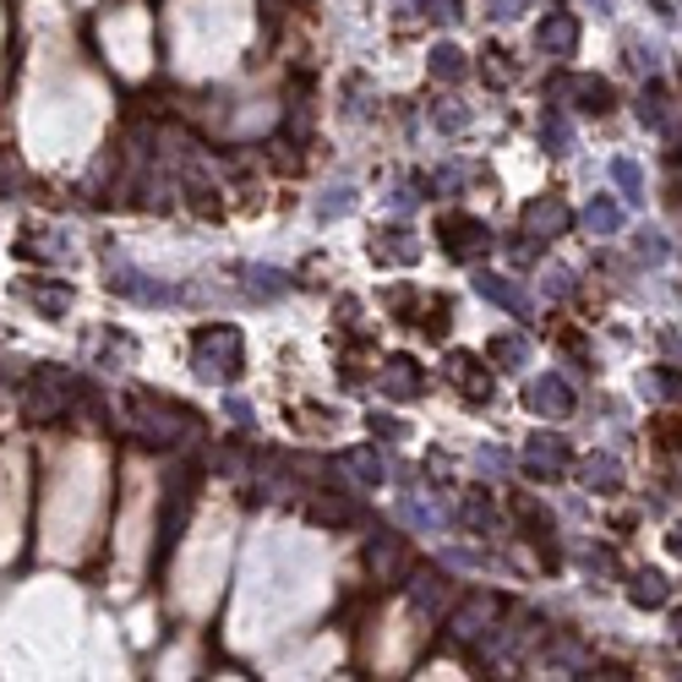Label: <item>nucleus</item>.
<instances>
[{
  "label": "nucleus",
  "instance_id": "obj_34",
  "mask_svg": "<svg viewBox=\"0 0 682 682\" xmlns=\"http://www.w3.org/2000/svg\"><path fill=\"white\" fill-rule=\"evenodd\" d=\"M420 11H426V22H459L464 16V0H420Z\"/></svg>",
  "mask_w": 682,
  "mask_h": 682
},
{
  "label": "nucleus",
  "instance_id": "obj_33",
  "mask_svg": "<svg viewBox=\"0 0 682 682\" xmlns=\"http://www.w3.org/2000/svg\"><path fill=\"white\" fill-rule=\"evenodd\" d=\"M645 394H656V399H682V377L667 372V366H656V372H645Z\"/></svg>",
  "mask_w": 682,
  "mask_h": 682
},
{
  "label": "nucleus",
  "instance_id": "obj_44",
  "mask_svg": "<svg viewBox=\"0 0 682 682\" xmlns=\"http://www.w3.org/2000/svg\"><path fill=\"white\" fill-rule=\"evenodd\" d=\"M667 546H672V557H682V525L672 530V541H667Z\"/></svg>",
  "mask_w": 682,
  "mask_h": 682
},
{
  "label": "nucleus",
  "instance_id": "obj_19",
  "mask_svg": "<svg viewBox=\"0 0 682 682\" xmlns=\"http://www.w3.org/2000/svg\"><path fill=\"white\" fill-rule=\"evenodd\" d=\"M22 295H28V306H38L44 317H66V311H72V284H61V278H28Z\"/></svg>",
  "mask_w": 682,
  "mask_h": 682
},
{
  "label": "nucleus",
  "instance_id": "obj_8",
  "mask_svg": "<svg viewBox=\"0 0 682 682\" xmlns=\"http://www.w3.org/2000/svg\"><path fill=\"white\" fill-rule=\"evenodd\" d=\"M525 409H530V415H541V420H568V415L579 409V394H573V383H568V377L546 372V377H536V383L525 388Z\"/></svg>",
  "mask_w": 682,
  "mask_h": 682
},
{
  "label": "nucleus",
  "instance_id": "obj_31",
  "mask_svg": "<svg viewBox=\"0 0 682 682\" xmlns=\"http://www.w3.org/2000/svg\"><path fill=\"white\" fill-rule=\"evenodd\" d=\"M16 252H22V257H38V263H61V257H66V241H55L50 230H33V235L16 241Z\"/></svg>",
  "mask_w": 682,
  "mask_h": 682
},
{
  "label": "nucleus",
  "instance_id": "obj_4",
  "mask_svg": "<svg viewBox=\"0 0 682 682\" xmlns=\"http://www.w3.org/2000/svg\"><path fill=\"white\" fill-rule=\"evenodd\" d=\"M546 99L573 105L579 116H606V110L617 105V94H612V82H606V77H568V72L546 82Z\"/></svg>",
  "mask_w": 682,
  "mask_h": 682
},
{
  "label": "nucleus",
  "instance_id": "obj_42",
  "mask_svg": "<svg viewBox=\"0 0 682 682\" xmlns=\"http://www.w3.org/2000/svg\"><path fill=\"white\" fill-rule=\"evenodd\" d=\"M230 420H235V426H252V420H257V415H252V405H246V399H230Z\"/></svg>",
  "mask_w": 682,
  "mask_h": 682
},
{
  "label": "nucleus",
  "instance_id": "obj_26",
  "mask_svg": "<svg viewBox=\"0 0 682 682\" xmlns=\"http://www.w3.org/2000/svg\"><path fill=\"white\" fill-rule=\"evenodd\" d=\"M584 486H590V492H617V486H623V464H617L612 453H595V459L584 464Z\"/></svg>",
  "mask_w": 682,
  "mask_h": 682
},
{
  "label": "nucleus",
  "instance_id": "obj_12",
  "mask_svg": "<svg viewBox=\"0 0 682 682\" xmlns=\"http://www.w3.org/2000/svg\"><path fill=\"white\" fill-rule=\"evenodd\" d=\"M492 628H503V601H497V595H475V601L453 617V639H464V645H481Z\"/></svg>",
  "mask_w": 682,
  "mask_h": 682
},
{
  "label": "nucleus",
  "instance_id": "obj_10",
  "mask_svg": "<svg viewBox=\"0 0 682 682\" xmlns=\"http://www.w3.org/2000/svg\"><path fill=\"white\" fill-rule=\"evenodd\" d=\"M366 568L377 573V584H399V579H409V541L405 536H394V530H377V536L366 541Z\"/></svg>",
  "mask_w": 682,
  "mask_h": 682
},
{
  "label": "nucleus",
  "instance_id": "obj_15",
  "mask_svg": "<svg viewBox=\"0 0 682 682\" xmlns=\"http://www.w3.org/2000/svg\"><path fill=\"white\" fill-rule=\"evenodd\" d=\"M409 601H415V612H420V617H442V612H448V601H453L448 573H442V568H420V573H409Z\"/></svg>",
  "mask_w": 682,
  "mask_h": 682
},
{
  "label": "nucleus",
  "instance_id": "obj_40",
  "mask_svg": "<svg viewBox=\"0 0 682 682\" xmlns=\"http://www.w3.org/2000/svg\"><path fill=\"white\" fill-rule=\"evenodd\" d=\"M464 121H470V116H464V110H453V105H448V110H437V127H442V132H459Z\"/></svg>",
  "mask_w": 682,
  "mask_h": 682
},
{
  "label": "nucleus",
  "instance_id": "obj_36",
  "mask_svg": "<svg viewBox=\"0 0 682 682\" xmlns=\"http://www.w3.org/2000/svg\"><path fill=\"white\" fill-rule=\"evenodd\" d=\"M350 208H355V197H350V186H333V191H328V197L317 202V213H322V219H333V213H350Z\"/></svg>",
  "mask_w": 682,
  "mask_h": 682
},
{
  "label": "nucleus",
  "instance_id": "obj_2",
  "mask_svg": "<svg viewBox=\"0 0 682 682\" xmlns=\"http://www.w3.org/2000/svg\"><path fill=\"white\" fill-rule=\"evenodd\" d=\"M121 415H127V426L147 448H175V442L191 437V415L180 405H169V399H153V394H127Z\"/></svg>",
  "mask_w": 682,
  "mask_h": 682
},
{
  "label": "nucleus",
  "instance_id": "obj_45",
  "mask_svg": "<svg viewBox=\"0 0 682 682\" xmlns=\"http://www.w3.org/2000/svg\"><path fill=\"white\" fill-rule=\"evenodd\" d=\"M590 6H595V11H601V16H612V0H590Z\"/></svg>",
  "mask_w": 682,
  "mask_h": 682
},
{
  "label": "nucleus",
  "instance_id": "obj_23",
  "mask_svg": "<svg viewBox=\"0 0 682 682\" xmlns=\"http://www.w3.org/2000/svg\"><path fill=\"white\" fill-rule=\"evenodd\" d=\"M459 519H464L470 530H497V503H492L486 492H464V497H459Z\"/></svg>",
  "mask_w": 682,
  "mask_h": 682
},
{
  "label": "nucleus",
  "instance_id": "obj_29",
  "mask_svg": "<svg viewBox=\"0 0 682 682\" xmlns=\"http://www.w3.org/2000/svg\"><path fill=\"white\" fill-rule=\"evenodd\" d=\"M584 224H590V235H617V230H623V208H617L612 197H595V202L584 208Z\"/></svg>",
  "mask_w": 682,
  "mask_h": 682
},
{
  "label": "nucleus",
  "instance_id": "obj_7",
  "mask_svg": "<svg viewBox=\"0 0 682 682\" xmlns=\"http://www.w3.org/2000/svg\"><path fill=\"white\" fill-rule=\"evenodd\" d=\"M568 230H573V208H568L562 197H530L525 213H519V235H530L536 246L568 235Z\"/></svg>",
  "mask_w": 682,
  "mask_h": 682
},
{
  "label": "nucleus",
  "instance_id": "obj_35",
  "mask_svg": "<svg viewBox=\"0 0 682 682\" xmlns=\"http://www.w3.org/2000/svg\"><path fill=\"white\" fill-rule=\"evenodd\" d=\"M634 252H639L645 263H661V257H667V235H661V230H639Z\"/></svg>",
  "mask_w": 682,
  "mask_h": 682
},
{
  "label": "nucleus",
  "instance_id": "obj_11",
  "mask_svg": "<svg viewBox=\"0 0 682 682\" xmlns=\"http://www.w3.org/2000/svg\"><path fill=\"white\" fill-rule=\"evenodd\" d=\"M420 388H426V372H420L415 355H388L377 366V394L383 399H420Z\"/></svg>",
  "mask_w": 682,
  "mask_h": 682
},
{
  "label": "nucleus",
  "instance_id": "obj_32",
  "mask_svg": "<svg viewBox=\"0 0 682 682\" xmlns=\"http://www.w3.org/2000/svg\"><path fill=\"white\" fill-rule=\"evenodd\" d=\"M492 361L508 366V372L525 366V361H530V339H525V333H497V339H492Z\"/></svg>",
  "mask_w": 682,
  "mask_h": 682
},
{
  "label": "nucleus",
  "instance_id": "obj_6",
  "mask_svg": "<svg viewBox=\"0 0 682 682\" xmlns=\"http://www.w3.org/2000/svg\"><path fill=\"white\" fill-rule=\"evenodd\" d=\"M77 394H82V388H77V377H66V372L44 366V372H33V383L22 388V409H28V415H38V420H50V415L72 409Z\"/></svg>",
  "mask_w": 682,
  "mask_h": 682
},
{
  "label": "nucleus",
  "instance_id": "obj_16",
  "mask_svg": "<svg viewBox=\"0 0 682 682\" xmlns=\"http://www.w3.org/2000/svg\"><path fill=\"white\" fill-rule=\"evenodd\" d=\"M475 289H481L492 306H503L514 322H530V311H536V306H530V295H525L514 278H503V273H475Z\"/></svg>",
  "mask_w": 682,
  "mask_h": 682
},
{
  "label": "nucleus",
  "instance_id": "obj_20",
  "mask_svg": "<svg viewBox=\"0 0 682 682\" xmlns=\"http://www.w3.org/2000/svg\"><path fill=\"white\" fill-rule=\"evenodd\" d=\"M339 464H344L361 486H383V481H388V464H383V453H377V448H344V453H339Z\"/></svg>",
  "mask_w": 682,
  "mask_h": 682
},
{
  "label": "nucleus",
  "instance_id": "obj_22",
  "mask_svg": "<svg viewBox=\"0 0 682 682\" xmlns=\"http://www.w3.org/2000/svg\"><path fill=\"white\" fill-rule=\"evenodd\" d=\"M639 127L645 132H667L672 121H667V88L661 82H645V94H639Z\"/></svg>",
  "mask_w": 682,
  "mask_h": 682
},
{
  "label": "nucleus",
  "instance_id": "obj_1",
  "mask_svg": "<svg viewBox=\"0 0 682 682\" xmlns=\"http://www.w3.org/2000/svg\"><path fill=\"white\" fill-rule=\"evenodd\" d=\"M191 372L202 383H213V388H230L246 372V339H241V328H230V322L197 328L191 333Z\"/></svg>",
  "mask_w": 682,
  "mask_h": 682
},
{
  "label": "nucleus",
  "instance_id": "obj_43",
  "mask_svg": "<svg viewBox=\"0 0 682 682\" xmlns=\"http://www.w3.org/2000/svg\"><path fill=\"white\" fill-rule=\"evenodd\" d=\"M568 289H573V284H568V273H562V268L546 278V295H568Z\"/></svg>",
  "mask_w": 682,
  "mask_h": 682
},
{
  "label": "nucleus",
  "instance_id": "obj_30",
  "mask_svg": "<svg viewBox=\"0 0 682 682\" xmlns=\"http://www.w3.org/2000/svg\"><path fill=\"white\" fill-rule=\"evenodd\" d=\"M612 180H617V191L639 208L645 202V169L634 164V158H612Z\"/></svg>",
  "mask_w": 682,
  "mask_h": 682
},
{
  "label": "nucleus",
  "instance_id": "obj_9",
  "mask_svg": "<svg viewBox=\"0 0 682 682\" xmlns=\"http://www.w3.org/2000/svg\"><path fill=\"white\" fill-rule=\"evenodd\" d=\"M525 470H530L536 481H557V475H568V470H573V448H568V437H557V431H536V437L525 442Z\"/></svg>",
  "mask_w": 682,
  "mask_h": 682
},
{
  "label": "nucleus",
  "instance_id": "obj_14",
  "mask_svg": "<svg viewBox=\"0 0 682 682\" xmlns=\"http://www.w3.org/2000/svg\"><path fill=\"white\" fill-rule=\"evenodd\" d=\"M448 377H453V388H459L470 405H486V399L497 394V377H492V366H481L475 355H448Z\"/></svg>",
  "mask_w": 682,
  "mask_h": 682
},
{
  "label": "nucleus",
  "instance_id": "obj_21",
  "mask_svg": "<svg viewBox=\"0 0 682 682\" xmlns=\"http://www.w3.org/2000/svg\"><path fill=\"white\" fill-rule=\"evenodd\" d=\"M372 257L377 263H415L420 257V241H409V230H383L372 241Z\"/></svg>",
  "mask_w": 682,
  "mask_h": 682
},
{
  "label": "nucleus",
  "instance_id": "obj_28",
  "mask_svg": "<svg viewBox=\"0 0 682 682\" xmlns=\"http://www.w3.org/2000/svg\"><path fill=\"white\" fill-rule=\"evenodd\" d=\"M464 72H470V61H464L459 44H437V50H431V77H437V82H459Z\"/></svg>",
  "mask_w": 682,
  "mask_h": 682
},
{
  "label": "nucleus",
  "instance_id": "obj_46",
  "mask_svg": "<svg viewBox=\"0 0 682 682\" xmlns=\"http://www.w3.org/2000/svg\"><path fill=\"white\" fill-rule=\"evenodd\" d=\"M678 645H682V617H678Z\"/></svg>",
  "mask_w": 682,
  "mask_h": 682
},
{
  "label": "nucleus",
  "instance_id": "obj_5",
  "mask_svg": "<svg viewBox=\"0 0 682 682\" xmlns=\"http://www.w3.org/2000/svg\"><path fill=\"white\" fill-rule=\"evenodd\" d=\"M437 235H442V252H448L453 263H481V257L497 246V235H492L481 219H470V213H448V219L437 224Z\"/></svg>",
  "mask_w": 682,
  "mask_h": 682
},
{
  "label": "nucleus",
  "instance_id": "obj_38",
  "mask_svg": "<svg viewBox=\"0 0 682 682\" xmlns=\"http://www.w3.org/2000/svg\"><path fill=\"white\" fill-rule=\"evenodd\" d=\"M656 55H661L656 44H639V38L628 44V61H634V72H656Z\"/></svg>",
  "mask_w": 682,
  "mask_h": 682
},
{
  "label": "nucleus",
  "instance_id": "obj_17",
  "mask_svg": "<svg viewBox=\"0 0 682 682\" xmlns=\"http://www.w3.org/2000/svg\"><path fill=\"white\" fill-rule=\"evenodd\" d=\"M536 44H541L551 61H573V50H579V16H568V11H551V16H541Z\"/></svg>",
  "mask_w": 682,
  "mask_h": 682
},
{
  "label": "nucleus",
  "instance_id": "obj_25",
  "mask_svg": "<svg viewBox=\"0 0 682 682\" xmlns=\"http://www.w3.org/2000/svg\"><path fill=\"white\" fill-rule=\"evenodd\" d=\"M481 77H486V88H508L514 82V55L503 44H486L481 50Z\"/></svg>",
  "mask_w": 682,
  "mask_h": 682
},
{
  "label": "nucleus",
  "instance_id": "obj_13",
  "mask_svg": "<svg viewBox=\"0 0 682 682\" xmlns=\"http://www.w3.org/2000/svg\"><path fill=\"white\" fill-rule=\"evenodd\" d=\"M110 289H116L121 300H136V306H169V300H175L169 284H153L142 268H127V263L110 268Z\"/></svg>",
  "mask_w": 682,
  "mask_h": 682
},
{
  "label": "nucleus",
  "instance_id": "obj_37",
  "mask_svg": "<svg viewBox=\"0 0 682 682\" xmlns=\"http://www.w3.org/2000/svg\"><path fill=\"white\" fill-rule=\"evenodd\" d=\"M344 94H350V116H372V105H366V99H372L366 77H350V82H344Z\"/></svg>",
  "mask_w": 682,
  "mask_h": 682
},
{
  "label": "nucleus",
  "instance_id": "obj_3",
  "mask_svg": "<svg viewBox=\"0 0 682 682\" xmlns=\"http://www.w3.org/2000/svg\"><path fill=\"white\" fill-rule=\"evenodd\" d=\"M186 519H191V470H180V464H169V475H164V514H158V551H153V562H164L175 541L186 536Z\"/></svg>",
  "mask_w": 682,
  "mask_h": 682
},
{
  "label": "nucleus",
  "instance_id": "obj_27",
  "mask_svg": "<svg viewBox=\"0 0 682 682\" xmlns=\"http://www.w3.org/2000/svg\"><path fill=\"white\" fill-rule=\"evenodd\" d=\"M541 142H546V153H557V158H562V153H573V127H568V116H562L557 105L546 110V121H541Z\"/></svg>",
  "mask_w": 682,
  "mask_h": 682
},
{
  "label": "nucleus",
  "instance_id": "obj_18",
  "mask_svg": "<svg viewBox=\"0 0 682 682\" xmlns=\"http://www.w3.org/2000/svg\"><path fill=\"white\" fill-rule=\"evenodd\" d=\"M235 284H241L252 300H278V295L289 289V273L268 268V263H241V268H235Z\"/></svg>",
  "mask_w": 682,
  "mask_h": 682
},
{
  "label": "nucleus",
  "instance_id": "obj_24",
  "mask_svg": "<svg viewBox=\"0 0 682 682\" xmlns=\"http://www.w3.org/2000/svg\"><path fill=\"white\" fill-rule=\"evenodd\" d=\"M628 595H634V606L656 612V606H667V579H661L656 568H639V573H634V584H628Z\"/></svg>",
  "mask_w": 682,
  "mask_h": 682
},
{
  "label": "nucleus",
  "instance_id": "obj_41",
  "mask_svg": "<svg viewBox=\"0 0 682 682\" xmlns=\"http://www.w3.org/2000/svg\"><path fill=\"white\" fill-rule=\"evenodd\" d=\"M366 426H372L377 437H405V426H399V420H388V415H372Z\"/></svg>",
  "mask_w": 682,
  "mask_h": 682
},
{
  "label": "nucleus",
  "instance_id": "obj_39",
  "mask_svg": "<svg viewBox=\"0 0 682 682\" xmlns=\"http://www.w3.org/2000/svg\"><path fill=\"white\" fill-rule=\"evenodd\" d=\"M525 6H530V0H486V16H492V22H508V16H519Z\"/></svg>",
  "mask_w": 682,
  "mask_h": 682
}]
</instances>
